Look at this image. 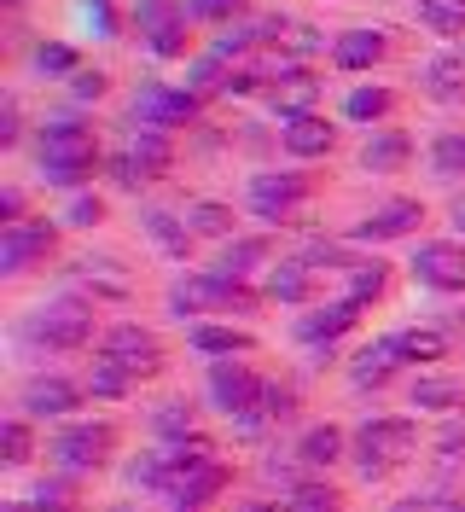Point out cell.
I'll use <instances>...</instances> for the list:
<instances>
[{
	"instance_id": "obj_36",
	"label": "cell",
	"mask_w": 465,
	"mask_h": 512,
	"mask_svg": "<svg viewBox=\"0 0 465 512\" xmlns=\"http://www.w3.org/2000/svg\"><path fill=\"white\" fill-rule=\"evenodd\" d=\"M35 70H41V76H76L82 64H76V47H64V41H41V47H35Z\"/></svg>"
},
{
	"instance_id": "obj_35",
	"label": "cell",
	"mask_w": 465,
	"mask_h": 512,
	"mask_svg": "<svg viewBox=\"0 0 465 512\" xmlns=\"http://www.w3.org/2000/svg\"><path fill=\"white\" fill-rule=\"evenodd\" d=\"M285 512H343V501H338V489H326V483H303V489H291Z\"/></svg>"
},
{
	"instance_id": "obj_16",
	"label": "cell",
	"mask_w": 465,
	"mask_h": 512,
	"mask_svg": "<svg viewBox=\"0 0 465 512\" xmlns=\"http://www.w3.org/2000/svg\"><path fill=\"white\" fill-rule=\"evenodd\" d=\"M355 320H361V303H355V297H343V303H326V309L303 315V326H297V332H303V344H332V338H338V332H349Z\"/></svg>"
},
{
	"instance_id": "obj_24",
	"label": "cell",
	"mask_w": 465,
	"mask_h": 512,
	"mask_svg": "<svg viewBox=\"0 0 465 512\" xmlns=\"http://www.w3.org/2000/svg\"><path fill=\"white\" fill-rule=\"evenodd\" d=\"M256 262H268V239H233V245L221 251L216 274H221V280H245Z\"/></svg>"
},
{
	"instance_id": "obj_29",
	"label": "cell",
	"mask_w": 465,
	"mask_h": 512,
	"mask_svg": "<svg viewBox=\"0 0 465 512\" xmlns=\"http://www.w3.org/2000/svg\"><path fill=\"white\" fill-rule=\"evenodd\" d=\"M390 88H355V94L343 99V117L349 123H378V117H390Z\"/></svg>"
},
{
	"instance_id": "obj_31",
	"label": "cell",
	"mask_w": 465,
	"mask_h": 512,
	"mask_svg": "<svg viewBox=\"0 0 465 512\" xmlns=\"http://www.w3.org/2000/svg\"><path fill=\"white\" fill-rule=\"evenodd\" d=\"M140 222H146V233H152L169 256H186V239H192V227H186V222H175L169 210H146Z\"/></svg>"
},
{
	"instance_id": "obj_53",
	"label": "cell",
	"mask_w": 465,
	"mask_h": 512,
	"mask_svg": "<svg viewBox=\"0 0 465 512\" xmlns=\"http://www.w3.org/2000/svg\"><path fill=\"white\" fill-rule=\"evenodd\" d=\"M454 222H460V233H465V198H460V204H454Z\"/></svg>"
},
{
	"instance_id": "obj_21",
	"label": "cell",
	"mask_w": 465,
	"mask_h": 512,
	"mask_svg": "<svg viewBox=\"0 0 465 512\" xmlns=\"http://www.w3.org/2000/svg\"><path fill=\"white\" fill-rule=\"evenodd\" d=\"M407 152H413V140L407 134H372L367 146H361V169H372V175H390V169H402L407 163Z\"/></svg>"
},
{
	"instance_id": "obj_9",
	"label": "cell",
	"mask_w": 465,
	"mask_h": 512,
	"mask_svg": "<svg viewBox=\"0 0 465 512\" xmlns=\"http://www.w3.org/2000/svg\"><path fill=\"white\" fill-rule=\"evenodd\" d=\"M210 396H216V408L227 419H256L262 414V379H256L250 367H233V361H221L216 373H210Z\"/></svg>"
},
{
	"instance_id": "obj_43",
	"label": "cell",
	"mask_w": 465,
	"mask_h": 512,
	"mask_svg": "<svg viewBox=\"0 0 465 512\" xmlns=\"http://www.w3.org/2000/svg\"><path fill=\"white\" fill-rule=\"evenodd\" d=\"M146 41H152L157 59H181V53H186V12L175 18V24H163L157 35H146Z\"/></svg>"
},
{
	"instance_id": "obj_26",
	"label": "cell",
	"mask_w": 465,
	"mask_h": 512,
	"mask_svg": "<svg viewBox=\"0 0 465 512\" xmlns=\"http://www.w3.org/2000/svg\"><path fill=\"white\" fill-rule=\"evenodd\" d=\"M419 24L431 35H465V0H419Z\"/></svg>"
},
{
	"instance_id": "obj_28",
	"label": "cell",
	"mask_w": 465,
	"mask_h": 512,
	"mask_svg": "<svg viewBox=\"0 0 465 512\" xmlns=\"http://www.w3.org/2000/svg\"><path fill=\"white\" fill-rule=\"evenodd\" d=\"M413 402L419 408H431V414H454L465 402V384H454V379H419L413 384Z\"/></svg>"
},
{
	"instance_id": "obj_44",
	"label": "cell",
	"mask_w": 465,
	"mask_h": 512,
	"mask_svg": "<svg viewBox=\"0 0 465 512\" xmlns=\"http://www.w3.org/2000/svg\"><path fill=\"white\" fill-rule=\"evenodd\" d=\"M76 12L93 24V35H117V12H111V0H76Z\"/></svg>"
},
{
	"instance_id": "obj_41",
	"label": "cell",
	"mask_w": 465,
	"mask_h": 512,
	"mask_svg": "<svg viewBox=\"0 0 465 512\" xmlns=\"http://www.w3.org/2000/svg\"><path fill=\"white\" fill-rule=\"evenodd\" d=\"M431 163L436 175H465V134H442L431 146Z\"/></svg>"
},
{
	"instance_id": "obj_18",
	"label": "cell",
	"mask_w": 465,
	"mask_h": 512,
	"mask_svg": "<svg viewBox=\"0 0 465 512\" xmlns=\"http://www.w3.org/2000/svg\"><path fill=\"white\" fill-rule=\"evenodd\" d=\"M390 344H396V355L413 361V367H431V361L448 355V338H442L436 326H407V332H390Z\"/></svg>"
},
{
	"instance_id": "obj_22",
	"label": "cell",
	"mask_w": 465,
	"mask_h": 512,
	"mask_svg": "<svg viewBox=\"0 0 465 512\" xmlns=\"http://www.w3.org/2000/svg\"><path fill=\"white\" fill-rule=\"evenodd\" d=\"M396 367H402V355H396V344H390V338H378V344H367V350L355 355L349 379H355L361 390H367V384H384L390 373H396Z\"/></svg>"
},
{
	"instance_id": "obj_42",
	"label": "cell",
	"mask_w": 465,
	"mask_h": 512,
	"mask_svg": "<svg viewBox=\"0 0 465 512\" xmlns=\"http://www.w3.org/2000/svg\"><path fill=\"white\" fill-rule=\"evenodd\" d=\"M378 291H384V268H378V262H355V268H349V297L367 303Z\"/></svg>"
},
{
	"instance_id": "obj_49",
	"label": "cell",
	"mask_w": 465,
	"mask_h": 512,
	"mask_svg": "<svg viewBox=\"0 0 465 512\" xmlns=\"http://www.w3.org/2000/svg\"><path fill=\"white\" fill-rule=\"evenodd\" d=\"M436 454H442V460H465V425H448V431L436 437Z\"/></svg>"
},
{
	"instance_id": "obj_1",
	"label": "cell",
	"mask_w": 465,
	"mask_h": 512,
	"mask_svg": "<svg viewBox=\"0 0 465 512\" xmlns=\"http://www.w3.org/2000/svg\"><path fill=\"white\" fill-rule=\"evenodd\" d=\"M93 169H99V152L76 117H53L41 128V175L53 187H82V181H93Z\"/></svg>"
},
{
	"instance_id": "obj_45",
	"label": "cell",
	"mask_w": 465,
	"mask_h": 512,
	"mask_svg": "<svg viewBox=\"0 0 465 512\" xmlns=\"http://www.w3.org/2000/svg\"><path fill=\"white\" fill-rule=\"evenodd\" d=\"M30 507L35 512H64V507H70V489H64V483H35V489H30Z\"/></svg>"
},
{
	"instance_id": "obj_34",
	"label": "cell",
	"mask_w": 465,
	"mask_h": 512,
	"mask_svg": "<svg viewBox=\"0 0 465 512\" xmlns=\"http://www.w3.org/2000/svg\"><path fill=\"white\" fill-rule=\"evenodd\" d=\"M186 227H192V233H210V239H227V233H233V210L204 198V204L186 210Z\"/></svg>"
},
{
	"instance_id": "obj_15",
	"label": "cell",
	"mask_w": 465,
	"mask_h": 512,
	"mask_svg": "<svg viewBox=\"0 0 465 512\" xmlns=\"http://www.w3.org/2000/svg\"><path fill=\"white\" fill-rule=\"evenodd\" d=\"M76 408V384L70 379H30L24 384V414L30 419H59Z\"/></svg>"
},
{
	"instance_id": "obj_20",
	"label": "cell",
	"mask_w": 465,
	"mask_h": 512,
	"mask_svg": "<svg viewBox=\"0 0 465 512\" xmlns=\"http://www.w3.org/2000/svg\"><path fill=\"white\" fill-rule=\"evenodd\" d=\"M332 59H338L343 70H372V64L384 59V35H378V30H349V35H338Z\"/></svg>"
},
{
	"instance_id": "obj_48",
	"label": "cell",
	"mask_w": 465,
	"mask_h": 512,
	"mask_svg": "<svg viewBox=\"0 0 465 512\" xmlns=\"http://www.w3.org/2000/svg\"><path fill=\"white\" fill-rule=\"evenodd\" d=\"M99 216H105V210H99V198H70V210H64V222H70V227H93Z\"/></svg>"
},
{
	"instance_id": "obj_51",
	"label": "cell",
	"mask_w": 465,
	"mask_h": 512,
	"mask_svg": "<svg viewBox=\"0 0 465 512\" xmlns=\"http://www.w3.org/2000/svg\"><path fill=\"white\" fill-rule=\"evenodd\" d=\"M76 94L99 99V94H105V70H76Z\"/></svg>"
},
{
	"instance_id": "obj_17",
	"label": "cell",
	"mask_w": 465,
	"mask_h": 512,
	"mask_svg": "<svg viewBox=\"0 0 465 512\" xmlns=\"http://www.w3.org/2000/svg\"><path fill=\"white\" fill-rule=\"evenodd\" d=\"M320 99V76H309V70H285L274 82V111L291 123V117H309V105Z\"/></svg>"
},
{
	"instance_id": "obj_7",
	"label": "cell",
	"mask_w": 465,
	"mask_h": 512,
	"mask_svg": "<svg viewBox=\"0 0 465 512\" xmlns=\"http://www.w3.org/2000/svg\"><path fill=\"white\" fill-rule=\"evenodd\" d=\"M111 443H117V431L111 425H64L59 437H53V460H59L64 472H93V466H105V454H111Z\"/></svg>"
},
{
	"instance_id": "obj_39",
	"label": "cell",
	"mask_w": 465,
	"mask_h": 512,
	"mask_svg": "<svg viewBox=\"0 0 465 512\" xmlns=\"http://www.w3.org/2000/svg\"><path fill=\"white\" fill-rule=\"evenodd\" d=\"M128 384H134V379H128L117 361H105V355L93 361V373H88V390H93V396H123Z\"/></svg>"
},
{
	"instance_id": "obj_33",
	"label": "cell",
	"mask_w": 465,
	"mask_h": 512,
	"mask_svg": "<svg viewBox=\"0 0 465 512\" xmlns=\"http://www.w3.org/2000/svg\"><path fill=\"white\" fill-rule=\"evenodd\" d=\"M76 274H82V280L93 286V297H128V280L117 274V268H111V256H88Z\"/></svg>"
},
{
	"instance_id": "obj_4",
	"label": "cell",
	"mask_w": 465,
	"mask_h": 512,
	"mask_svg": "<svg viewBox=\"0 0 465 512\" xmlns=\"http://www.w3.org/2000/svg\"><path fill=\"white\" fill-rule=\"evenodd\" d=\"M169 309L181 320L204 315V309H250V291L239 286V280H221V274H192V280H175Z\"/></svg>"
},
{
	"instance_id": "obj_12",
	"label": "cell",
	"mask_w": 465,
	"mask_h": 512,
	"mask_svg": "<svg viewBox=\"0 0 465 512\" xmlns=\"http://www.w3.org/2000/svg\"><path fill=\"white\" fill-rule=\"evenodd\" d=\"M53 251V227L47 222H18L6 227V239H0V268L6 274H18V268H30L35 256Z\"/></svg>"
},
{
	"instance_id": "obj_14",
	"label": "cell",
	"mask_w": 465,
	"mask_h": 512,
	"mask_svg": "<svg viewBox=\"0 0 465 512\" xmlns=\"http://www.w3.org/2000/svg\"><path fill=\"white\" fill-rule=\"evenodd\" d=\"M332 140H338V128L326 123V117H314V111L285 123V152H291V158H326Z\"/></svg>"
},
{
	"instance_id": "obj_38",
	"label": "cell",
	"mask_w": 465,
	"mask_h": 512,
	"mask_svg": "<svg viewBox=\"0 0 465 512\" xmlns=\"http://www.w3.org/2000/svg\"><path fill=\"white\" fill-rule=\"evenodd\" d=\"M0 460H6V466H24V460H30V425H24V419H6V425H0Z\"/></svg>"
},
{
	"instance_id": "obj_50",
	"label": "cell",
	"mask_w": 465,
	"mask_h": 512,
	"mask_svg": "<svg viewBox=\"0 0 465 512\" xmlns=\"http://www.w3.org/2000/svg\"><path fill=\"white\" fill-rule=\"evenodd\" d=\"M221 82V53H210V59L192 64V88H216Z\"/></svg>"
},
{
	"instance_id": "obj_52",
	"label": "cell",
	"mask_w": 465,
	"mask_h": 512,
	"mask_svg": "<svg viewBox=\"0 0 465 512\" xmlns=\"http://www.w3.org/2000/svg\"><path fill=\"white\" fill-rule=\"evenodd\" d=\"M0 140H18V99H0Z\"/></svg>"
},
{
	"instance_id": "obj_19",
	"label": "cell",
	"mask_w": 465,
	"mask_h": 512,
	"mask_svg": "<svg viewBox=\"0 0 465 512\" xmlns=\"http://www.w3.org/2000/svg\"><path fill=\"white\" fill-rule=\"evenodd\" d=\"M221 489H227V466H221V460H204L169 501H175V507H204V501H216Z\"/></svg>"
},
{
	"instance_id": "obj_8",
	"label": "cell",
	"mask_w": 465,
	"mask_h": 512,
	"mask_svg": "<svg viewBox=\"0 0 465 512\" xmlns=\"http://www.w3.org/2000/svg\"><path fill=\"white\" fill-rule=\"evenodd\" d=\"M303 198H309V175H297V169H262V175L250 181V210H256L262 222L291 216Z\"/></svg>"
},
{
	"instance_id": "obj_46",
	"label": "cell",
	"mask_w": 465,
	"mask_h": 512,
	"mask_svg": "<svg viewBox=\"0 0 465 512\" xmlns=\"http://www.w3.org/2000/svg\"><path fill=\"white\" fill-rule=\"evenodd\" d=\"M291 408V384H262V419H285Z\"/></svg>"
},
{
	"instance_id": "obj_3",
	"label": "cell",
	"mask_w": 465,
	"mask_h": 512,
	"mask_svg": "<svg viewBox=\"0 0 465 512\" xmlns=\"http://www.w3.org/2000/svg\"><path fill=\"white\" fill-rule=\"evenodd\" d=\"M210 437H181V443H163V448H152L140 466H134V489H157V495H175L204 460H216L210 454Z\"/></svg>"
},
{
	"instance_id": "obj_10",
	"label": "cell",
	"mask_w": 465,
	"mask_h": 512,
	"mask_svg": "<svg viewBox=\"0 0 465 512\" xmlns=\"http://www.w3.org/2000/svg\"><path fill=\"white\" fill-rule=\"evenodd\" d=\"M413 280L431 291H465V251L448 239H431L413 251Z\"/></svg>"
},
{
	"instance_id": "obj_2",
	"label": "cell",
	"mask_w": 465,
	"mask_h": 512,
	"mask_svg": "<svg viewBox=\"0 0 465 512\" xmlns=\"http://www.w3.org/2000/svg\"><path fill=\"white\" fill-rule=\"evenodd\" d=\"M413 454H419L413 419H367L355 431V466H361V478H384V472H396Z\"/></svg>"
},
{
	"instance_id": "obj_47",
	"label": "cell",
	"mask_w": 465,
	"mask_h": 512,
	"mask_svg": "<svg viewBox=\"0 0 465 512\" xmlns=\"http://www.w3.org/2000/svg\"><path fill=\"white\" fill-rule=\"evenodd\" d=\"M245 0H186V12L192 18H210V24H221V18H233Z\"/></svg>"
},
{
	"instance_id": "obj_23",
	"label": "cell",
	"mask_w": 465,
	"mask_h": 512,
	"mask_svg": "<svg viewBox=\"0 0 465 512\" xmlns=\"http://www.w3.org/2000/svg\"><path fill=\"white\" fill-rule=\"evenodd\" d=\"M128 163H134L146 181H152V175H163V169H169V140H163L157 128H140V134L128 140Z\"/></svg>"
},
{
	"instance_id": "obj_6",
	"label": "cell",
	"mask_w": 465,
	"mask_h": 512,
	"mask_svg": "<svg viewBox=\"0 0 465 512\" xmlns=\"http://www.w3.org/2000/svg\"><path fill=\"white\" fill-rule=\"evenodd\" d=\"M30 338H41L47 350H82L93 338V315L82 303H47V309H35V320L24 326Z\"/></svg>"
},
{
	"instance_id": "obj_40",
	"label": "cell",
	"mask_w": 465,
	"mask_h": 512,
	"mask_svg": "<svg viewBox=\"0 0 465 512\" xmlns=\"http://www.w3.org/2000/svg\"><path fill=\"white\" fill-rule=\"evenodd\" d=\"M175 18H181L175 0H134V24H140L146 35H157L163 24H175Z\"/></svg>"
},
{
	"instance_id": "obj_27",
	"label": "cell",
	"mask_w": 465,
	"mask_h": 512,
	"mask_svg": "<svg viewBox=\"0 0 465 512\" xmlns=\"http://www.w3.org/2000/svg\"><path fill=\"white\" fill-rule=\"evenodd\" d=\"M309 262H303V256H291V262H279L274 268V280H268V291H274L279 303H303V297H309Z\"/></svg>"
},
{
	"instance_id": "obj_13",
	"label": "cell",
	"mask_w": 465,
	"mask_h": 512,
	"mask_svg": "<svg viewBox=\"0 0 465 512\" xmlns=\"http://www.w3.org/2000/svg\"><path fill=\"white\" fill-rule=\"evenodd\" d=\"M419 216H425V210H419L413 198H396V204H384L378 216H367V222L355 227V239H367V245H378V239H402V233L419 227Z\"/></svg>"
},
{
	"instance_id": "obj_54",
	"label": "cell",
	"mask_w": 465,
	"mask_h": 512,
	"mask_svg": "<svg viewBox=\"0 0 465 512\" xmlns=\"http://www.w3.org/2000/svg\"><path fill=\"white\" fill-rule=\"evenodd\" d=\"M6 512H35V507H24V501H12V507H6Z\"/></svg>"
},
{
	"instance_id": "obj_25",
	"label": "cell",
	"mask_w": 465,
	"mask_h": 512,
	"mask_svg": "<svg viewBox=\"0 0 465 512\" xmlns=\"http://www.w3.org/2000/svg\"><path fill=\"white\" fill-rule=\"evenodd\" d=\"M425 88H431L436 99H460L465 94V59H454V53L431 59L425 64Z\"/></svg>"
},
{
	"instance_id": "obj_37",
	"label": "cell",
	"mask_w": 465,
	"mask_h": 512,
	"mask_svg": "<svg viewBox=\"0 0 465 512\" xmlns=\"http://www.w3.org/2000/svg\"><path fill=\"white\" fill-rule=\"evenodd\" d=\"M152 425L163 431V437H169V443H181V437H198V431H192V402H163Z\"/></svg>"
},
{
	"instance_id": "obj_30",
	"label": "cell",
	"mask_w": 465,
	"mask_h": 512,
	"mask_svg": "<svg viewBox=\"0 0 465 512\" xmlns=\"http://www.w3.org/2000/svg\"><path fill=\"white\" fill-rule=\"evenodd\" d=\"M192 350L239 355V350H250V332H233V326H192Z\"/></svg>"
},
{
	"instance_id": "obj_11",
	"label": "cell",
	"mask_w": 465,
	"mask_h": 512,
	"mask_svg": "<svg viewBox=\"0 0 465 512\" xmlns=\"http://www.w3.org/2000/svg\"><path fill=\"white\" fill-rule=\"evenodd\" d=\"M134 117L146 128H175V123H186V117H198V94H169L163 82H146L140 88V99H134Z\"/></svg>"
},
{
	"instance_id": "obj_5",
	"label": "cell",
	"mask_w": 465,
	"mask_h": 512,
	"mask_svg": "<svg viewBox=\"0 0 465 512\" xmlns=\"http://www.w3.org/2000/svg\"><path fill=\"white\" fill-rule=\"evenodd\" d=\"M105 361H117L128 379H152L157 367H163V344H157V332H146V326H134V320H123V326H111L105 332Z\"/></svg>"
},
{
	"instance_id": "obj_32",
	"label": "cell",
	"mask_w": 465,
	"mask_h": 512,
	"mask_svg": "<svg viewBox=\"0 0 465 512\" xmlns=\"http://www.w3.org/2000/svg\"><path fill=\"white\" fill-rule=\"evenodd\" d=\"M297 454H303V466H332V460L343 454V431L338 425H314Z\"/></svg>"
}]
</instances>
